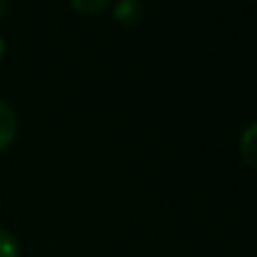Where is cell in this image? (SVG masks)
<instances>
[{"label":"cell","instance_id":"cell-1","mask_svg":"<svg viewBox=\"0 0 257 257\" xmlns=\"http://www.w3.org/2000/svg\"><path fill=\"white\" fill-rule=\"evenodd\" d=\"M18 135V115L13 112V107L0 100V150H5Z\"/></svg>","mask_w":257,"mask_h":257},{"label":"cell","instance_id":"cell-2","mask_svg":"<svg viewBox=\"0 0 257 257\" xmlns=\"http://www.w3.org/2000/svg\"><path fill=\"white\" fill-rule=\"evenodd\" d=\"M240 153H242L245 163L257 170V122H252L242 133V138H240Z\"/></svg>","mask_w":257,"mask_h":257},{"label":"cell","instance_id":"cell-3","mask_svg":"<svg viewBox=\"0 0 257 257\" xmlns=\"http://www.w3.org/2000/svg\"><path fill=\"white\" fill-rule=\"evenodd\" d=\"M140 15H143L140 0H120V3L115 5V18H117L120 23H135Z\"/></svg>","mask_w":257,"mask_h":257},{"label":"cell","instance_id":"cell-4","mask_svg":"<svg viewBox=\"0 0 257 257\" xmlns=\"http://www.w3.org/2000/svg\"><path fill=\"white\" fill-rule=\"evenodd\" d=\"M110 3H112V0H70L73 10H78V13H83V15H97V13L107 10Z\"/></svg>","mask_w":257,"mask_h":257},{"label":"cell","instance_id":"cell-5","mask_svg":"<svg viewBox=\"0 0 257 257\" xmlns=\"http://www.w3.org/2000/svg\"><path fill=\"white\" fill-rule=\"evenodd\" d=\"M0 257H20L18 240H15L13 232H8L5 227H0Z\"/></svg>","mask_w":257,"mask_h":257},{"label":"cell","instance_id":"cell-6","mask_svg":"<svg viewBox=\"0 0 257 257\" xmlns=\"http://www.w3.org/2000/svg\"><path fill=\"white\" fill-rule=\"evenodd\" d=\"M8 13V0H0V18Z\"/></svg>","mask_w":257,"mask_h":257},{"label":"cell","instance_id":"cell-7","mask_svg":"<svg viewBox=\"0 0 257 257\" xmlns=\"http://www.w3.org/2000/svg\"><path fill=\"white\" fill-rule=\"evenodd\" d=\"M3 55H5V43H3V38H0V63H3Z\"/></svg>","mask_w":257,"mask_h":257}]
</instances>
